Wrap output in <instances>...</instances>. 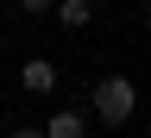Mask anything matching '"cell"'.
I'll return each instance as SVG.
<instances>
[{
  "instance_id": "3957f363",
  "label": "cell",
  "mask_w": 151,
  "mask_h": 138,
  "mask_svg": "<svg viewBox=\"0 0 151 138\" xmlns=\"http://www.w3.org/2000/svg\"><path fill=\"white\" fill-rule=\"evenodd\" d=\"M82 132H88V113L82 107H57L44 119V138H82Z\"/></svg>"
},
{
  "instance_id": "6da1fadb",
  "label": "cell",
  "mask_w": 151,
  "mask_h": 138,
  "mask_svg": "<svg viewBox=\"0 0 151 138\" xmlns=\"http://www.w3.org/2000/svg\"><path fill=\"white\" fill-rule=\"evenodd\" d=\"M88 107L101 126H126L132 107H139V88H132V75H101V82L88 88Z\"/></svg>"
},
{
  "instance_id": "5b68a950",
  "label": "cell",
  "mask_w": 151,
  "mask_h": 138,
  "mask_svg": "<svg viewBox=\"0 0 151 138\" xmlns=\"http://www.w3.org/2000/svg\"><path fill=\"white\" fill-rule=\"evenodd\" d=\"M19 6H25V19H38V13H50L57 0H19Z\"/></svg>"
},
{
  "instance_id": "7a4b0ae2",
  "label": "cell",
  "mask_w": 151,
  "mask_h": 138,
  "mask_svg": "<svg viewBox=\"0 0 151 138\" xmlns=\"http://www.w3.org/2000/svg\"><path fill=\"white\" fill-rule=\"evenodd\" d=\"M19 88L38 94V101L57 94V63H50V56H25V63H19Z\"/></svg>"
},
{
  "instance_id": "277c9868",
  "label": "cell",
  "mask_w": 151,
  "mask_h": 138,
  "mask_svg": "<svg viewBox=\"0 0 151 138\" xmlns=\"http://www.w3.org/2000/svg\"><path fill=\"white\" fill-rule=\"evenodd\" d=\"M50 13H57V25H63V31H82L88 19H94V0H57Z\"/></svg>"
},
{
  "instance_id": "52a82bcc",
  "label": "cell",
  "mask_w": 151,
  "mask_h": 138,
  "mask_svg": "<svg viewBox=\"0 0 151 138\" xmlns=\"http://www.w3.org/2000/svg\"><path fill=\"white\" fill-rule=\"evenodd\" d=\"M145 25H151V0H145Z\"/></svg>"
},
{
  "instance_id": "8992f818",
  "label": "cell",
  "mask_w": 151,
  "mask_h": 138,
  "mask_svg": "<svg viewBox=\"0 0 151 138\" xmlns=\"http://www.w3.org/2000/svg\"><path fill=\"white\" fill-rule=\"evenodd\" d=\"M13 138H44V126H19V132H13Z\"/></svg>"
}]
</instances>
